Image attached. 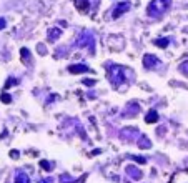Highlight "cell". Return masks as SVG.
Wrapping results in <instances>:
<instances>
[{
	"instance_id": "277c9868",
	"label": "cell",
	"mask_w": 188,
	"mask_h": 183,
	"mask_svg": "<svg viewBox=\"0 0 188 183\" xmlns=\"http://www.w3.org/2000/svg\"><path fill=\"white\" fill-rule=\"evenodd\" d=\"M160 65V60L157 59L155 55H152V54H147L145 57H143V67L148 70H152V68H155V67Z\"/></svg>"
},
{
	"instance_id": "30bf717a",
	"label": "cell",
	"mask_w": 188,
	"mask_h": 183,
	"mask_svg": "<svg viewBox=\"0 0 188 183\" xmlns=\"http://www.w3.org/2000/svg\"><path fill=\"white\" fill-rule=\"evenodd\" d=\"M60 35H62V30L60 28H50L49 30V42H54V40H57V38H60Z\"/></svg>"
},
{
	"instance_id": "44dd1931",
	"label": "cell",
	"mask_w": 188,
	"mask_h": 183,
	"mask_svg": "<svg viewBox=\"0 0 188 183\" xmlns=\"http://www.w3.org/2000/svg\"><path fill=\"white\" fill-rule=\"evenodd\" d=\"M83 83H85L87 87H93V85H95V80H83Z\"/></svg>"
},
{
	"instance_id": "d4e9b609",
	"label": "cell",
	"mask_w": 188,
	"mask_h": 183,
	"mask_svg": "<svg viewBox=\"0 0 188 183\" xmlns=\"http://www.w3.org/2000/svg\"><path fill=\"white\" fill-rule=\"evenodd\" d=\"M42 183H52V180H50V178H49V180H43Z\"/></svg>"
},
{
	"instance_id": "7c38bea8",
	"label": "cell",
	"mask_w": 188,
	"mask_h": 183,
	"mask_svg": "<svg viewBox=\"0 0 188 183\" xmlns=\"http://www.w3.org/2000/svg\"><path fill=\"white\" fill-rule=\"evenodd\" d=\"M168 43H170V38H157L155 40V45L160 47V49H167Z\"/></svg>"
},
{
	"instance_id": "9c48e42d",
	"label": "cell",
	"mask_w": 188,
	"mask_h": 183,
	"mask_svg": "<svg viewBox=\"0 0 188 183\" xmlns=\"http://www.w3.org/2000/svg\"><path fill=\"white\" fill-rule=\"evenodd\" d=\"M15 183H30V178H28L27 173L17 171V173H15Z\"/></svg>"
},
{
	"instance_id": "5b68a950",
	"label": "cell",
	"mask_w": 188,
	"mask_h": 183,
	"mask_svg": "<svg viewBox=\"0 0 188 183\" xmlns=\"http://www.w3.org/2000/svg\"><path fill=\"white\" fill-rule=\"evenodd\" d=\"M128 10H130V2H123V3H120V5H117V8H115L113 13H112V17L113 18H118L122 13L128 12Z\"/></svg>"
},
{
	"instance_id": "8fae6325",
	"label": "cell",
	"mask_w": 188,
	"mask_h": 183,
	"mask_svg": "<svg viewBox=\"0 0 188 183\" xmlns=\"http://www.w3.org/2000/svg\"><path fill=\"white\" fill-rule=\"evenodd\" d=\"M145 122L147 123H157L158 122V113L155 112V110H150V112L147 113V117H145Z\"/></svg>"
},
{
	"instance_id": "cb8c5ba5",
	"label": "cell",
	"mask_w": 188,
	"mask_h": 183,
	"mask_svg": "<svg viewBox=\"0 0 188 183\" xmlns=\"http://www.w3.org/2000/svg\"><path fill=\"white\" fill-rule=\"evenodd\" d=\"M10 157H12V158H18V152H12Z\"/></svg>"
},
{
	"instance_id": "5bb4252c",
	"label": "cell",
	"mask_w": 188,
	"mask_h": 183,
	"mask_svg": "<svg viewBox=\"0 0 188 183\" xmlns=\"http://www.w3.org/2000/svg\"><path fill=\"white\" fill-rule=\"evenodd\" d=\"M40 167L43 168V170H47V171H50L52 168H54V165H50V162H47V160H42L40 162Z\"/></svg>"
},
{
	"instance_id": "ba28073f",
	"label": "cell",
	"mask_w": 188,
	"mask_h": 183,
	"mask_svg": "<svg viewBox=\"0 0 188 183\" xmlns=\"http://www.w3.org/2000/svg\"><path fill=\"white\" fill-rule=\"evenodd\" d=\"M75 7H77L78 12L85 13L87 10H88V0H75Z\"/></svg>"
},
{
	"instance_id": "d6986e66",
	"label": "cell",
	"mask_w": 188,
	"mask_h": 183,
	"mask_svg": "<svg viewBox=\"0 0 188 183\" xmlns=\"http://www.w3.org/2000/svg\"><path fill=\"white\" fill-rule=\"evenodd\" d=\"M60 181H62V183H72L73 180H72L68 175H62V176H60Z\"/></svg>"
},
{
	"instance_id": "7a4b0ae2",
	"label": "cell",
	"mask_w": 188,
	"mask_h": 183,
	"mask_svg": "<svg viewBox=\"0 0 188 183\" xmlns=\"http://www.w3.org/2000/svg\"><path fill=\"white\" fill-rule=\"evenodd\" d=\"M125 72H127V68H123V67L112 65L108 68V72H107V77H108V80L112 82L115 87H118L120 83H123V82H125Z\"/></svg>"
},
{
	"instance_id": "2e32d148",
	"label": "cell",
	"mask_w": 188,
	"mask_h": 183,
	"mask_svg": "<svg viewBox=\"0 0 188 183\" xmlns=\"http://www.w3.org/2000/svg\"><path fill=\"white\" fill-rule=\"evenodd\" d=\"M20 54H22V60H23V62H25V63H27V59H28V57H30V52H28L27 49H22V50H20Z\"/></svg>"
},
{
	"instance_id": "ffe728a7",
	"label": "cell",
	"mask_w": 188,
	"mask_h": 183,
	"mask_svg": "<svg viewBox=\"0 0 188 183\" xmlns=\"http://www.w3.org/2000/svg\"><path fill=\"white\" fill-rule=\"evenodd\" d=\"M132 158H133L135 162H138V163H145V162H147V160H145V158H143V157H132Z\"/></svg>"
},
{
	"instance_id": "6da1fadb",
	"label": "cell",
	"mask_w": 188,
	"mask_h": 183,
	"mask_svg": "<svg viewBox=\"0 0 188 183\" xmlns=\"http://www.w3.org/2000/svg\"><path fill=\"white\" fill-rule=\"evenodd\" d=\"M172 2L173 0H152L150 5L147 8V15L152 17V18H158L170 8Z\"/></svg>"
},
{
	"instance_id": "603a6c76",
	"label": "cell",
	"mask_w": 188,
	"mask_h": 183,
	"mask_svg": "<svg viewBox=\"0 0 188 183\" xmlns=\"http://www.w3.org/2000/svg\"><path fill=\"white\" fill-rule=\"evenodd\" d=\"M38 52H40V54H47V49L42 47V45H38Z\"/></svg>"
},
{
	"instance_id": "9a60e30c",
	"label": "cell",
	"mask_w": 188,
	"mask_h": 183,
	"mask_svg": "<svg viewBox=\"0 0 188 183\" xmlns=\"http://www.w3.org/2000/svg\"><path fill=\"white\" fill-rule=\"evenodd\" d=\"M178 68H180V72H181L183 75H186V77H188V62H183V63L178 67Z\"/></svg>"
},
{
	"instance_id": "ac0fdd59",
	"label": "cell",
	"mask_w": 188,
	"mask_h": 183,
	"mask_svg": "<svg viewBox=\"0 0 188 183\" xmlns=\"http://www.w3.org/2000/svg\"><path fill=\"white\" fill-rule=\"evenodd\" d=\"M17 83H18L17 78H8L7 83H5V88H8V87H13V85H17Z\"/></svg>"
},
{
	"instance_id": "7402d4cb",
	"label": "cell",
	"mask_w": 188,
	"mask_h": 183,
	"mask_svg": "<svg viewBox=\"0 0 188 183\" xmlns=\"http://www.w3.org/2000/svg\"><path fill=\"white\" fill-rule=\"evenodd\" d=\"M5 25H7L5 18H2V17H0V30H2V28H5Z\"/></svg>"
},
{
	"instance_id": "e0dca14e",
	"label": "cell",
	"mask_w": 188,
	"mask_h": 183,
	"mask_svg": "<svg viewBox=\"0 0 188 183\" xmlns=\"http://www.w3.org/2000/svg\"><path fill=\"white\" fill-rule=\"evenodd\" d=\"M0 100H2L3 103H10V102H12V98H10V95H8V93H2Z\"/></svg>"
},
{
	"instance_id": "8992f818",
	"label": "cell",
	"mask_w": 188,
	"mask_h": 183,
	"mask_svg": "<svg viewBox=\"0 0 188 183\" xmlns=\"http://www.w3.org/2000/svg\"><path fill=\"white\" fill-rule=\"evenodd\" d=\"M67 70H68L70 73H87V72H90V67H87V65H70Z\"/></svg>"
},
{
	"instance_id": "52a82bcc",
	"label": "cell",
	"mask_w": 188,
	"mask_h": 183,
	"mask_svg": "<svg viewBox=\"0 0 188 183\" xmlns=\"http://www.w3.org/2000/svg\"><path fill=\"white\" fill-rule=\"evenodd\" d=\"M127 173L130 175V178H133V180H140V178H142V171L135 167H127Z\"/></svg>"
},
{
	"instance_id": "4fadbf2b",
	"label": "cell",
	"mask_w": 188,
	"mask_h": 183,
	"mask_svg": "<svg viewBox=\"0 0 188 183\" xmlns=\"http://www.w3.org/2000/svg\"><path fill=\"white\" fill-rule=\"evenodd\" d=\"M138 147H140V148H150V147H152V143H150V140H148L147 137H140Z\"/></svg>"
},
{
	"instance_id": "3957f363",
	"label": "cell",
	"mask_w": 188,
	"mask_h": 183,
	"mask_svg": "<svg viewBox=\"0 0 188 183\" xmlns=\"http://www.w3.org/2000/svg\"><path fill=\"white\" fill-rule=\"evenodd\" d=\"M93 43H95V37L92 35L90 32H83L78 37V40H77V47H87V45H90V52L93 54V52H95Z\"/></svg>"
}]
</instances>
